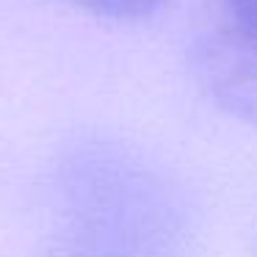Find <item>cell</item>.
<instances>
[{"label":"cell","instance_id":"1","mask_svg":"<svg viewBox=\"0 0 257 257\" xmlns=\"http://www.w3.org/2000/svg\"><path fill=\"white\" fill-rule=\"evenodd\" d=\"M191 67L224 113L257 124V0H207Z\"/></svg>","mask_w":257,"mask_h":257},{"label":"cell","instance_id":"2","mask_svg":"<svg viewBox=\"0 0 257 257\" xmlns=\"http://www.w3.org/2000/svg\"><path fill=\"white\" fill-rule=\"evenodd\" d=\"M78 9L94 14L102 20H116V23H130V20H144L155 14L169 0H69Z\"/></svg>","mask_w":257,"mask_h":257},{"label":"cell","instance_id":"3","mask_svg":"<svg viewBox=\"0 0 257 257\" xmlns=\"http://www.w3.org/2000/svg\"><path fill=\"white\" fill-rule=\"evenodd\" d=\"M53 257H130V254L111 251V249H100V246H91V243H80V246H69V249L56 251Z\"/></svg>","mask_w":257,"mask_h":257}]
</instances>
